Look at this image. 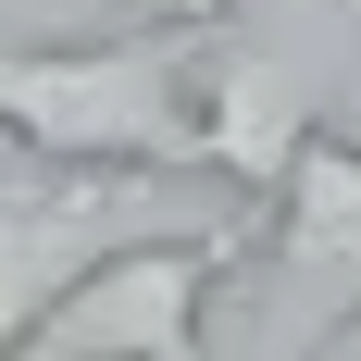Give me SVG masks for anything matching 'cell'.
I'll return each mask as SVG.
<instances>
[{"instance_id": "1", "label": "cell", "mask_w": 361, "mask_h": 361, "mask_svg": "<svg viewBox=\"0 0 361 361\" xmlns=\"http://www.w3.org/2000/svg\"><path fill=\"white\" fill-rule=\"evenodd\" d=\"M0 137L25 162H125V175L200 187L187 37L175 25H100V37H25V50H0Z\"/></svg>"}, {"instance_id": "2", "label": "cell", "mask_w": 361, "mask_h": 361, "mask_svg": "<svg viewBox=\"0 0 361 361\" xmlns=\"http://www.w3.org/2000/svg\"><path fill=\"white\" fill-rule=\"evenodd\" d=\"M349 13L361 0H224L212 25H187V125H200V175L224 200H262L287 175V149L324 125Z\"/></svg>"}, {"instance_id": "3", "label": "cell", "mask_w": 361, "mask_h": 361, "mask_svg": "<svg viewBox=\"0 0 361 361\" xmlns=\"http://www.w3.org/2000/svg\"><path fill=\"white\" fill-rule=\"evenodd\" d=\"M237 274H250V336H336L361 324V125H312L287 175L250 200Z\"/></svg>"}, {"instance_id": "4", "label": "cell", "mask_w": 361, "mask_h": 361, "mask_svg": "<svg viewBox=\"0 0 361 361\" xmlns=\"http://www.w3.org/2000/svg\"><path fill=\"white\" fill-rule=\"evenodd\" d=\"M237 237L250 224H137V237H112L87 274H75L50 312H37L25 349H63V361H187L200 324H212V274H237Z\"/></svg>"}, {"instance_id": "5", "label": "cell", "mask_w": 361, "mask_h": 361, "mask_svg": "<svg viewBox=\"0 0 361 361\" xmlns=\"http://www.w3.org/2000/svg\"><path fill=\"white\" fill-rule=\"evenodd\" d=\"M162 187L175 175H125V162H25V175L0 187V349H25L37 312H50L112 237L162 224Z\"/></svg>"}, {"instance_id": "6", "label": "cell", "mask_w": 361, "mask_h": 361, "mask_svg": "<svg viewBox=\"0 0 361 361\" xmlns=\"http://www.w3.org/2000/svg\"><path fill=\"white\" fill-rule=\"evenodd\" d=\"M112 13H125V25H175V37H187V25H212L224 0H112Z\"/></svg>"}]
</instances>
